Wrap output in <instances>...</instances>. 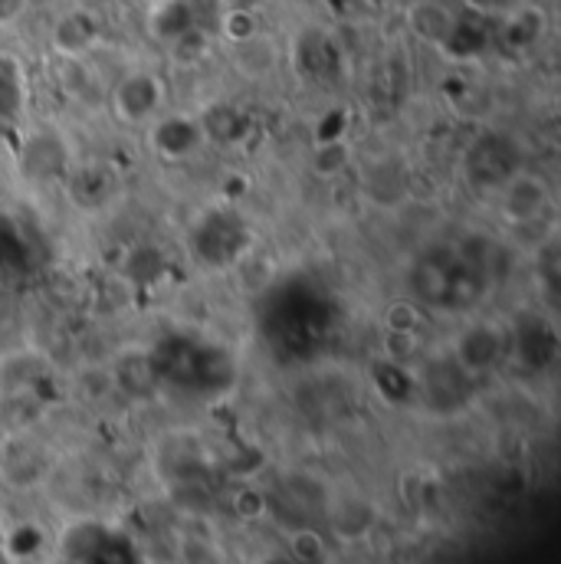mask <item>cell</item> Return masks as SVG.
I'll list each match as a JSON object with an SVG mask.
<instances>
[{
  "label": "cell",
  "instance_id": "obj_10",
  "mask_svg": "<svg viewBox=\"0 0 561 564\" xmlns=\"http://www.w3.org/2000/svg\"><path fill=\"white\" fill-rule=\"evenodd\" d=\"M23 109V79L17 59L0 56V122H17Z\"/></svg>",
  "mask_w": 561,
  "mask_h": 564
},
{
  "label": "cell",
  "instance_id": "obj_17",
  "mask_svg": "<svg viewBox=\"0 0 561 564\" xmlns=\"http://www.w3.org/2000/svg\"><path fill=\"white\" fill-rule=\"evenodd\" d=\"M30 0H0V26H13L26 17Z\"/></svg>",
  "mask_w": 561,
  "mask_h": 564
},
{
  "label": "cell",
  "instance_id": "obj_14",
  "mask_svg": "<svg viewBox=\"0 0 561 564\" xmlns=\"http://www.w3.org/2000/svg\"><path fill=\"white\" fill-rule=\"evenodd\" d=\"M171 53H174V59L184 63V66H187V63H197V59L207 53V36H204L201 30H191V26H187V30H181V33L174 36V50H171Z\"/></svg>",
  "mask_w": 561,
  "mask_h": 564
},
{
  "label": "cell",
  "instance_id": "obj_15",
  "mask_svg": "<svg viewBox=\"0 0 561 564\" xmlns=\"http://www.w3.org/2000/svg\"><path fill=\"white\" fill-rule=\"evenodd\" d=\"M234 506H237V512H240L244 519H260V516L267 512V499H263V492H257V489H240L237 499H234Z\"/></svg>",
  "mask_w": 561,
  "mask_h": 564
},
{
  "label": "cell",
  "instance_id": "obj_11",
  "mask_svg": "<svg viewBox=\"0 0 561 564\" xmlns=\"http://www.w3.org/2000/svg\"><path fill=\"white\" fill-rule=\"evenodd\" d=\"M53 83L60 86V93H66L69 99H83L93 86V73L86 66V59H69V56H56L53 59Z\"/></svg>",
  "mask_w": 561,
  "mask_h": 564
},
{
  "label": "cell",
  "instance_id": "obj_2",
  "mask_svg": "<svg viewBox=\"0 0 561 564\" xmlns=\"http://www.w3.org/2000/svg\"><path fill=\"white\" fill-rule=\"evenodd\" d=\"M549 204H552V194H549V184L539 174L519 171L499 187V217L509 227L536 224L549 210Z\"/></svg>",
  "mask_w": 561,
  "mask_h": 564
},
{
  "label": "cell",
  "instance_id": "obj_7",
  "mask_svg": "<svg viewBox=\"0 0 561 564\" xmlns=\"http://www.w3.org/2000/svg\"><path fill=\"white\" fill-rule=\"evenodd\" d=\"M119 191V177L103 164H86L69 177V194L83 210H103Z\"/></svg>",
  "mask_w": 561,
  "mask_h": 564
},
{
  "label": "cell",
  "instance_id": "obj_12",
  "mask_svg": "<svg viewBox=\"0 0 561 564\" xmlns=\"http://www.w3.org/2000/svg\"><path fill=\"white\" fill-rule=\"evenodd\" d=\"M423 312L418 302H408V299H395L388 308H385V328L388 332H404V335H421Z\"/></svg>",
  "mask_w": 561,
  "mask_h": 564
},
{
  "label": "cell",
  "instance_id": "obj_3",
  "mask_svg": "<svg viewBox=\"0 0 561 564\" xmlns=\"http://www.w3.org/2000/svg\"><path fill=\"white\" fill-rule=\"evenodd\" d=\"M503 332L493 325H470L456 341H453V365L463 375H479L489 371L503 358Z\"/></svg>",
  "mask_w": 561,
  "mask_h": 564
},
{
  "label": "cell",
  "instance_id": "obj_13",
  "mask_svg": "<svg viewBox=\"0 0 561 564\" xmlns=\"http://www.w3.org/2000/svg\"><path fill=\"white\" fill-rule=\"evenodd\" d=\"M257 17H253V10H247V7H230L227 10V17H224V36L230 40V43H247V40H257Z\"/></svg>",
  "mask_w": 561,
  "mask_h": 564
},
{
  "label": "cell",
  "instance_id": "obj_9",
  "mask_svg": "<svg viewBox=\"0 0 561 564\" xmlns=\"http://www.w3.org/2000/svg\"><path fill=\"white\" fill-rule=\"evenodd\" d=\"M352 144L342 139H325L315 144V151H312V171H315V177H325V181H332V177H342L345 171H348V164H352Z\"/></svg>",
  "mask_w": 561,
  "mask_h": 564
},
{
  "label": "cell",
  "instance_id": "obj_1",
  "mask_svg": "<svg viewBox=\"0 0 561 564\" xmlns=\"http://www.w3.org/2000/svg\"><path fill=\"white\" fill-rule=\"evenodd\" d=\"M164 102H168V86L151 69H129L126 76H119V83L109 93V106L116 119L129 129L151 126L161 116Z\"/></svg>",
  "mask_w": 561,
  "mask_h": 564
},
{
  "label": "cell",
  "instance_id": "obj_8",
  "mask_svg": "<svg viewBox=\"0 0 561 564\" xmlns=\"http://www.w3.org/2000/svg\"><path fill=\"white\" fill-rule=\"evenodd\" d=\"M20 164L30 177L36 181H53V177H66V144L56 135H36L26 141V148L20 151Z\"/></svg>",
  "mask_w": 561,
  "mask_h": 564
},
{
  "label": "cell",
  "instance_id": "obj_4",
  "mask_svg": "<svg viewBox=\"0 0 561 564\" xmlns=\"http://www.w3.org/2000/svg\"><path fill=\"white\" fill-rule=\"evenodd\" d=\"M204 141V129L194 116H164L151 122V144L168 161L191 158Z\"/></svg>",
  "mask_w": 561,
  "mask_h": 564
},
{
  "label": "cell",
  "instance_id": "obj_6",
  "mask_svg": "<svg viewBox=\"0 0 561 564\" xmlns=\"http://www.w3.org/2000/svg\"><path fill=\"white\" fill-rule=\"evenodd\" d=\"M408 30L430 46H446L456 36V17L440 0H414L408 7Z\"/></svg>",
  "mask_w": 561,
  "mask_h": 564
},
{
  "label": "cell",
  "instance_id": "obj_5",
  "mask_svg": "<svg viewBox=\"0 0 561 564\" xmlns=\"http://www.w3.org/2000/svg\"><path fill=\"white\" fill-rule=\"evenodd\" d=\"M99 40V26L89 13L83 10H69L63 13L56 23H53V33H50V46H53V56H69V59H86L93 53Z\"/></svg>",
  "mask_w": 561,
  "mask_h": 564
},
{
  "label": "cell",
  "instance_id": "obj_16",
  "mask_svg": "<svg viewBox=\"0 0 561 564\" xmlns=\"http://www.w3.org/2000/svg\"><path fill=\"white\" fill-rule=\"evenodd\" d=\"M292 555H295L299 562H319V558H322V542H319V535H315V532H299V535H292Z\"/></svg>",
  "mask_w": 561,
  "mask_h": 564
}]
</instances>
